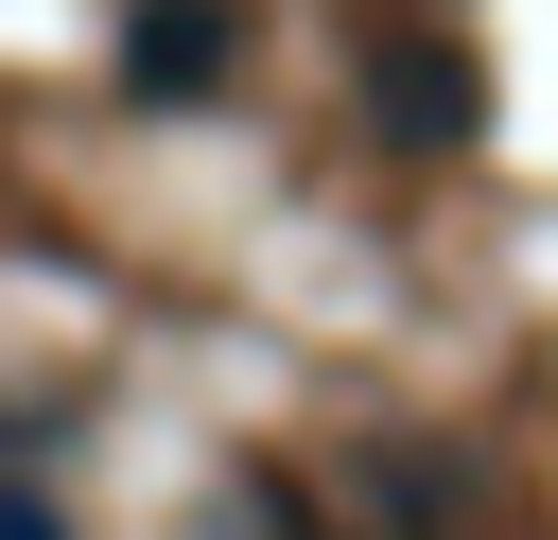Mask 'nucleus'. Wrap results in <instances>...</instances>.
I'll list each match as a JSON object with an SVG mask.
<instances>
[{
  "mask_svg": "<svg viewBox=\"0 0 558 540\" xmlns=\"http://www.w3.org/2000/svg\"><path fill=\"white\" fill-rule=\"evenodd\" d=\"M0 540H70V523H52V505H35V488H0Z\"/></svg>",
  "mask_w": 558,
  "mask_h": 540,
  "instance_id": "nucleus-3",
  "label": "nucleus"
},
{
  "mask_svg": "<svg viewBox=\"0 0 558 540\" xmlns=\"http://www.w3.org/2000/svg\"><path fill=\"white\" fill-rule=\"evenodd\" d=\"M366 87H384V122H401V139H471V105H488V87H471V52H453L436 17H384Z\"/></svg>",
  "mask_w": 558,
  "mask_h": 540,
  "instance_id": "nucleus-2",
  "label": "nucleus"
},
{
  "mask_svg": "<svg viewBox=\"0 0 558 540\" xmlns=\"http://www.w3.org/2000/svg\"><path fill=\"white\" fill-rule=\"evenodd\" d=\"M244 70V0H122V87L140 105H209Z\"/></svg>",
  "mask_w": 558,
  "mask_h": 540,
  "instance_id": "nucleus-1",
  "label": "nucleus"
}]
</instances>
